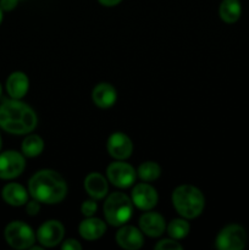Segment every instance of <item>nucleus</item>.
Listing matches in <instances>:
<instances>
[{"label": "nucleus", "mask_w": 249, "mask_h": 250, "mask_svg": "<svg viewBox=\"0 0 249 250\" xmlns=\"http://www.w3.org/2000/svg\"><path fill=\"white\" fill-rule=\"evenodd\" d=\"M38 124L36 111L21 99H7L0 104V128L10 134L31 133Z\"/></svg>", "instance_id": "f257e3e1"}, {"label": "nucleus", "mask_w": 249, "mask_h": 250, "mask_svg": "<svg viewBox=\"0 0 249 250\" xmlns=\"http://www.w3.org/2000/svg\"><path fill=\"white\" fill-rule=\"evenodd\" d=\"M32 198L43 204H58L67 195V185L62 176L53 170H41L28 182Z\"/></svg>", "instance_id": "f03ea898"}, {"label": "nucleus", "mask_w": 249, "mask_h": 250, "mask_svg": "<svg viewBox=\"0 0 249 250\" xmlns=\"http://www.w3.org/2000/svg\"><path fill=\"white\" fill-rule=\"evenodd\" d=\"M172 204L181 216L190 220L202 214L205 207V198L197 187L183 185L173 190Z\"/></svg>", "instance_id": "7ed1b4c3"}, {"label": "nucleus", "mask_w": 249, "mask_h": 250, "mask_svg": "<svg viewBox=\"0 0 249 250\" xmlns=\"http://www.w3.org/2000/svg\"><path fill=\"white\" fill-rule=\"evenodd\" d=\"M133 203L124 193L115 192L106 198L104 204V216L111 226H124L131 220Z\"/></svg>", "instance_id": "20e7f679"}, {"label": "nucleus", "mask_w": 249, "mask_h": 250, "mask_svg": "<svg viewBox=\"0 0 249 250\" xmlns=\"http://www.w3.org/2000/svg\"><path fill=\"white\" fill-rule=\"evenodd\" d=\"M4 238L14 249L32 248L36 242V234L31 226L22 221H12L5 227Z\"/></svg>", "instance_id": "39448f33"}, {"label": "nucleus", "mask_w": 249, "mask_h": 250, "mask_svg": "<svg viewBox=\"0 0 249 250\" xmlns=\"http://www.w3.org/2000/svg\"><path fill=\"white\" fill-rule=\"evenodd\" d=\"M247 232L239 225H228L217 234L215 246L220 250H242L247 244Z\"/></svg>", "instance_id": "423d86ee"}, {"label": "nucleus", "mask_w": 249, "mask_h": 250, "mask_svg": "<svg viewBox=\"0 0 249 250\" xmlns=\"http://www.w3.org/2000/svg\"><path fill=\"white\" fill-rule=\"evenodd\" d=\"M26 167L24 155L16 150L0 153V180H14L22 175Z\"/></svg>", "instance_id": "0eeeda50"}, {"label": "nucleus", "mask_w": 249, "mask_h": 250, "mask_svg": "<svg viewBox=\"0 0 249 250\" xmlns=\"http://www.w3.org/2000/svg\"><path fill=\"white\" fill-rule=\"evenodd\" d=\"M106 176L109 182H111L115 187L128 188L136 181L137 172L129 164L119 160L107 166Z\"/></svg>", "instance_id": "6e6552de"}, {"label": "nucleus", "mask_w": 249, "mask_h": 250, "mask_svg": "<svg viewBox=\"0 0 249 250\" xmlns=\"http://www.w3.org/2000/svg\"><path fill=\"white\" fill-rule=\"evenodd\" d=\"M65 236V227L60 221L49 220L44 222L37 231V239L39 243L46 248H53L61 243Z\"/></svg>", "instance_id": "1a4fd4ad"}, {"label": "nucleus", "mask_w": 249, "mask_h": 250, "mask_svg": "<svg viewBox=\"0 0 249 250\" xmlns=\"http://www.w3.org/2000/svg\"><path fill=\"white\" fill-rule=\"evenodd\" d=\"M132 203L136 205L138 209L149 211L158 204L159 195L156 193L155 188L151 187L146 183H138L134 186L131 193Z\"/></svg>", "instance_id": "9d476101"}, {"label": "nucleus", "mask_w": 249, "mask_h": 250, "mask_svg": "<svg viewBox=\"0 0 249 250\" xmlns=\"http://www.w3.org/2000/svg\"><path fill=\"white\" fill-rule=\"evenodd\" d=\"M107 151L116 160H126L132 155L133 144L131 138L122 132H115L109 137L106 143Z\"/></svg>", "instance_id": "9b49d317"}, {"label": "nucleus", "mask_w": 249, "mask_h": 250, "mask_svg": "<svg viewBox=\"0 0 249 250\" xmlns=\"http://www.w3.org/2000/svg\"><path fill=\"white\" fill-rule=\"evenodd\" d=\"M115 239L121 248L127 250L141 249L144 244L143 232L133 226L121 227L117 231Z\"/></svg>", "instance_id": "f8f14e48"}, {"label": "nucleus", "mask_w": 249, "mask_h": 250, "mask_svg": "<svg viewBox=\"0 0 249 250\" xmlns=\"http://www.w3.org/2000/svg\"><path fill=\"white\" fill-rule=\"evenodd\" d=\"M139 227L144 234L156 238L165 232V219L158 212L148 211L142 215L141 219H139Z\"/></svg>", "instance_id": "ddd939ff"}, {"label": "nucleus", "mask_w": 249, "mask_h": 250, "mask_svg": "<svg viewBox=\"0 0 249 250\" xmlns=\"http://www.w3.org/2000/svg\"><path fill=\"white\" fill-rule=\"evenodd\" d=\"M29 88V80L21 71L12 72L6 80V92L12 99H22Z\"/></svg>", "instance_id": "4468645a"}, {"label": "nucleus", "mask_w": 249, "mask_h": 250, "mask_svg": "<svg viewBox=\"0 0 249 250\" xmlns=\"http://www.w3.org/2000/svg\"><path fill=\"white\" fill-rule=\"evenodd\" d=\"M78 231H80L81 237L85 241H97L102 238L106 232V225L103 220L90 216L81 222Z\"/></svg>", "instance_id": "2eb2a0df"}, {"label": "nucleus", "mask_w": 249, "mask_h": 250, "mask_svg": "<svg viewBox=\"0 0 249 250\" xmlns=\"http://www.w3.org/2000/svg\"><path fill=\"white\" fill-rule=\"evenodd\" d=\"M92 99L97 106L102 109L111 107L117 100V92L109 83H99L92 92Z\"/></svg>", "instance_id": "dca6fc26"}, {"label": "nucleus", "mask_w": 249, "mask_h": 250, "mask_svg": "<svg viewBox=\"0 0 249 250\" xmlns=\"http://www.w3.org/2000/svg\"><path fill=\"white\" fill-rule=\"evenodd\" d=\"M84 189L94 200L105 198L109 190L106 178L99 172H92L84 178Z\"/></svg>", "instance_id": "f3484780"}, {"label": "nucleus", "mask_w": 249, "mask_h": 250, "mask_svg": "<svg viewBox=\"0 0 249 250\" xmlns=\"http://www.w3.org/2000/svg\"><path fill=\"white\" fill-rule=\"evenodd\" d=\"M1 197L6 204L11 207H22L28 202V193L27 189L20 183H7L4 186L1 192Z\"/></svg>", "instance_id": "a211bd4d"}, {"label": "nucleus", "mask_w": 249, "mask_h": 250, "mask_svg": "<svg viewBox=\"0 0 249 250\" xmlns=\"http://www.w3.org/2000/svg\"><path fill=\"white\" fill-rule=\"evenodd\" d=\"M219 15L226 23H234L242 15V6L239 0H222L219 7Z\"/></svg>", "instance_id": "6ab92c4d"}, {"label": "nucleus", "mask_w": 249, "mask_h": 250, "mask_svg": "<svg viewBox=\"0 0 249 250\" xmlns=\"http://www.w3.org/2000/svg\"><path fill=\"white\" fill-rule=\"evenodd\" d=\"M21 150L27 158H36L44 150V141L37 134H29L22 142Z\"/></svg>", "instance_id": "aec40b11"}, {"label": "nucleus", "mask_w": 249, "mask_h": 250, "mask_svg": "<svg viewBox=\"0 0 249 250\" xmlns=\"http://www.w3.org/2000/svg\"><path fill=\"white\" fill-rule=\"evenodd\" d=\"M137 173H138L139 178H141L142 181L151 182V181H155L160 177L161 168L160 166L156 163H154V161H146V163H143L139 166Z\"/></svg>", "instance_id": "412c9836"}, {"label": "nucleus", "mask_w": 249, "mask_h": 250, "mask_svg": "<svg viewBox=\"0 0 249 250\" xmlns=\"http://www.w3.org/2000/svg\"><path fill=\"white\" fill-rule=\"evenodd\" d=\"M190 226L186 220L183 219H175L168 224L167 233L171 238L173 239H183L189 233Z\"/></svg>", "instance_id": "4be33fe9"}, {"label": "nucleus", "mask_w": 249, "mask_h": 250, "mask_svg": "<svg viewBox=\"0 0 249 250\" xmlns=\"http://www.w3.org/2000/svg\"><path fill=\"white\" fill-rule=\"evenodd\" d=\"M156 250H181L183 249V247L178 243L177 239L173 238H166L161 239L154 247Z\"/></svg>", "instance_id": "5701e85b"}, {"label": "nucleus", "mask_w": 249, "mask_h": 250, "mask_svg": "<svg viewBox=\"0 0 249 250\" xmlns=\"http://www.w3.org/2000/svg\"><path fill=\"white\" fill-rule=\"evenodd\" d=\"M97 209H98L97 203H95L94 200H92V199L83 202L82 207H81V211H82V214L84 215L85 217L93 216V215L97 212Z\"/></svg>", "instance_id": "b1692460"}, {"label": "nucleus", "mask_w": 249, "mask_h": 250, "mask_svg": "<svg viewBox=\"0 0 249 250\" xmlns=\"http://www.w3.org/2000/svg\"><path fill=\"white\" fill-rule=\"evenodd\" d=\"M39 210H41V203L38 200L33 199L31 202L26 203V212L29 216H36L39 212Z\"/></svg>", "instance_id": "393cba45"}, {"label": "nucleus", "mask_w": 249, "mask_h": 250, "mask_svg": "<svg viewBox=\"0 0 249 250\" xmlns=\"http://www.w3.org/2000/svg\"><path fill=\"white\" fill-rule=\"evenodd\" d=\"M61 248H62V250H81L82 246L76 239H66L62 243V246H61Z\"/></svg>", "instance_id": "a878e982"}, {"label": "nucleus", "mask_w": 249, "mask_h": 250, "mask_svg": "<svg viewBox=\"0 0 249 250\" xmlns=\"http://www.w3.org/2000/svg\"><path fill=\"white\" fill-rule=\"evenodd\" d=\"M17 4H19V0H0V7L2 11H12L16 9Z\"/></svg>", "instance_id": "bb28decb"}, {"label": "nucleus", "mask_w": 249, "mask_h": 250, "mask_svg": "<svg viewBox=\"0 0 249 250\" xmlns=\"http://www.w3.org/2000/svg\"><path fill=\"white\" fill-rule=\"evenodd\" d=\"M98 1H99L102 5H104V6L111 7V6H115V5L120 4L122 0H98Z\"/></svg>", "instance_id": "cd10ccee"}, {"label": "nucleus", "mask_w": 249, "mask_h": 250, "mask_svg": "<svg viewBox=\"0 0 249 250\" xmlns=\"http://www.w3.org/2000/svg\"><path fill=\"white\" fill-rule=\"evenodd\" d=\"M1 22H2V9L0 7V24H1Z\"/></svg>", "instance_id": "c85d7f7f"}, {"label": "nucleus", "mask_w": 249, "mask_h": 250, "mask_svg": "<svg viewBox=\"0 0 249 250\" xmlns=\"http://www.w3.org/2000/svg\"><path fill=\"white\" fill-rule=\"evenodd\" d=\"M1 146H2V139H1V136H0V151H1Z\"/></svg>", "instance_id": "c756f323"}, {"label": "nucleus", "mask_w": 249, "mask_h": 250, "mask_svg": "<svg viewBox=\"0 0 249 250\" xmlns=\"http://www.w3.org/2000/svg\"><path fill=\"white\" fill-rule=\"evenodd\" d=\"M1 93H2V88H1V84H0V97H1Z\"/></svg>", "instance_id": "7c9ffc66"}]
</instances>
